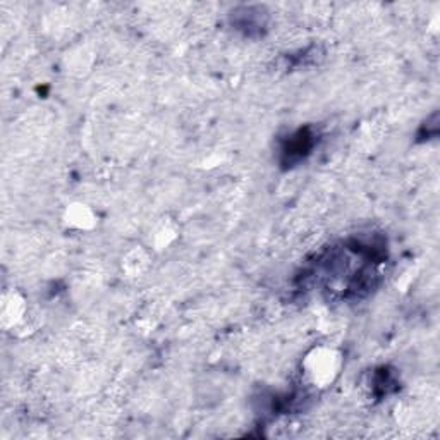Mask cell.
I'll use <instances>...</instances> for the list:
<instances>
[{"label":"cell","mask_w":440,"mask_h":440,"mask_svg":"<svg viewBox=\"0 0 440 440\" xmlns=\"http://www.w3.org/2000/svg\"><path fill=\"white\" fill-rule=\"evenodd\" d=\"M68 219L73 225H76V227H81V229H86V227H90V225H93L92 212H90L88 208L81 207V205H76V207H73L71 210H69Z\"/></svg>","instance_id":"cell-2"},{"label":"cell","mask_w":440,"mask_h":440,"mask_svg":"<svg viewBox=\"0 0 440 440\" xmlns=\"http://www.w3.org/2000/svg\"><path fill=\"white\" fill-rule=\"evenodd\" d=\"M337 367H339V360H337L334 353L325 351V349L315 351V355L308 358L306 361L308 375L311 377L315 384L322 385L332 382V378L337 373Z\"/></svg>","instance_id":"cell-1"}]
</instances>
